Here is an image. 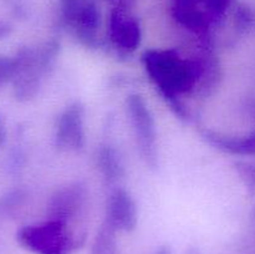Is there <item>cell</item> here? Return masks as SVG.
Returning <instances> with one entry per match:
<instances>
[{"label": "cell", "mask_w": 255, "mask_h": 254, "mask_svg": "<svg viewBox=\"0 0 255 254\" xmlns=\"http://www.w3.org/2000/svg\"><path fill=\"white\" fill-rule=\"evenodd\" d=\"M86 189L81 183H70L57 189L49 203V214L51 219L66 221L79 212L85 202Z\"/></svg>", "instance_id": "8"}, {"label": "cell", "mask_w": 255, "mask_h": 254, "mask_svg": "<svg viewBox=\"0 0 255 254\" xmlns=\"http://www.w3.org/2000/svg\"><path fill=\"white\" fill-rule=\"evenodd\" d=\"M201 0H176V6H198Z\"/></svg>", "instance_id": "17"}, {"label": "cell", "mask_w": 255, "mask_h": 254, "mask_svg": "<svg viewBox=\"0 0 255 254\" xmlns=\"http://www.w3.org/2000/svg\"><path fill=\"white\" fill-rule=\"evenodd\" d=\"M77 37L87 46L97 45V29L100 25V11L92 0H86L76 17L71 22Z\"/></svg>", "instance_id": "9"}, {"label": "cell", "mask_w": 255, "mask_h": 254, "mask_svg": "<svg viewBox=\"0 0 255 254\" xmlns=\"http://www.w3.org/2000/svg\"><path fill=\"white\" fill-rule=\"evenodd\" d=\"M231 2L232 0H206V6L212 16H222Z\"/></svg>", "instance_id": "14"}, {"label": "cell", "mask_w": 255, "mask_h": 254, "mask_svg": "<svg viewBox=\"0 0 255 254\" xmlns=\"http://www.w3.org/2000/svg\"><path fill=\"white\" fill-rule=\"evenodd\" d=\"M16 74V60L15 57L0 55V86L14 80Z\"/></svg>", "instance_id": "12"}, {"label": "cell", "mask_w": 255, "mask_h": 254, "mask_svg": "<svg viewBox=\"0 0 255 254\" xmlns=\"http://www.w3.org/2000/svg\"><path fill=\"white\" fill-rule=\"evenodd\" d=\"M86 0H61V10L67 24H71Z\"/></svg>", "instance_id": "13"}, {"label": "cell", "mask_w": 255, "mask_h": 254, "mask_svg": "<svg viewBox=\"0 0 255 254\" xmlns=\"http://www.w3.org/2000/svg\"><path fill=\"white\" fill-rule=\"evenodd\" d=\"M106 222L117 231L131 232L137 224V207L131 194L124 188H116L107 201Z\"/></svg>", "instance_id": "6"}, {"label": "cell", "mask_w": 255, "mask_h": 254, "mask_svg": "<svg viewBox=\"0 0 255 254\" xmlns=\"http://www.w3.org/2000/svg\"><path fill=\"white\" fill-rule=\"evenodd\" d=\"M111 1L117 5L116 9H124V6L129 4V0H111Z\"/></svg>", "instance_id": "18"}, {"label": "cell", "mask_w": 255, "mask_h": 254, "mask_svg": "<svg viewBox=\"0 0 255 254\" xmlns=\"http://www.w3.org/2000/svg\"><path fill=\"white\" fill-rule=\"evenodd\" d=\"M84 106L80 102L70 105L59 117L56 143L64 149H81L85 144Z\"/></svg>", "instance_id": "5"}, {"label": "cell", "mask_w": 255, "mask_h": 254, "mask_svg": "<svg viewBox=\"0 0 255 254\" xmlns=\"http://www.w3.org/2000/svg\"><path fill=\"white\" fill-rule=\"evenodd\" d=\"M116 232L117 229L105 222L92 244L91 254H117Z\"/></svg>", "instance_id": "11"}, {"label": "cell", "mask_w": 255, "mask_h": 254, "mask_svg": "<svg viewBox=\"0 0 255 254\" xmlns=\"http://www.w3.org/2000/svg\"><path fill=\"white\" fill-rule=\"evenodd\" d=\"M110 36L120 50L132 52L141 42V29L136 19L125 14L122 9H115L110 16Z\"/></svg>", "instance_id": "7"}, {"label": "cell", "mask_w": 255, "mask_h": 254, "mask_svg": "<svg viewBox=\"0 0 255 254\" xmlns=\"http://www.w3.org/2000/svg\"><path fill=\"white\" fill-rule=\"evenodd\" d=\"M6 121H5V117L2 115H0V146L5 142V138H6Z\"/></svg>", "instance_id": "15"}, {"label": "cell", "mask_w": 255, "mask_h": 254, "mask_svg": "<svg viewBox=\"0 0 255 254\" xmlns=\"http://www.w3.org/2000/svg\"><path fill=\"white\" fill-rule=\"evenodd\" d=\"M17 241L36 254H70L75 248V242L67 231L66 223L56 219L22 227L17 232Z\"/></svg>", "instance_id": "3"}, {"label": "cell", "mask_w": 255, "mask_h": 254, "mask_svg": "<svg viewBox=\"0 0 255 254\" xmlns=\"http://www.w3.org/2000/svg\"><path fill=\"white\" fill-rule=\"evenodd\" d=\"M57 54V44L49 42L40 49L22 47L15 55L16 74L14 84L15 96L20 101H27L37 94L40 81Z\"/></svg>", "instance_id": "2"}, {"label": "cell", "mask_w": 255, "mask_h": 254, "mask_svg": "<svg viewBox=\"0 0 255 254\" xmlns=\"http://www.w3.org/2000/svg\"><path fill=\"white\" fill-rule=\"evenodd\" d=\"M126 109L142 157L147 162V164L156 167V125H154L151 110L147 106L146 101L139 95L136 94L129 95L127 97Z\"/></svg>", "instance_id": "4"}, {"label": "cell", "mask_w": 255, "mask_h": 254, "mask_svg": "<svg viewBox=\"0 0 255 254\" xmlns=\"http://www.w3.org/2000/svg\"><path fill=\"white\" fill-rule=\"evenodd\" d=\"M11 32V26L9 22L0 20V39H5Z\"/></svg>", "instance_id": "16"}, {"label": "cell", "mask_w": 255, "mask_h": 254, "mask_svg": "<svg viewBox=\"0 0 255 254\" xmlns=\"http://www.w3.org/2000/svg\"><path fill=\"white\" fill-rule=\"evenodd\" d=\"M156 254H171V251H169L168 247H162L159 251L156 252Z\"/></svg>", "instance_id": "19"}, {"label": "cell", "mask_w": 255, "mask_h": 254, "mask_svg": "<svg viewBox=\"0 0 255 254\" xmlns=\"http://www.w3.org/2000/svg\"><path fill=\"white\" fill-rule=\"evenodd\" d=\"M147 72L162 94L174 101L177 95L187 91L196 80L193 65L172 52L147 51L143 56Z\"/></svg>", "instance_id": "1"}, {"label": "cell", "mask_w": 255, "mask_h": 254, "mask_svg": "<svg viewBox=\"0 0 255 254\" xmlns=\"http://www.w3.org/2000/svg\"><path fill=\"white\" fill-rule=\"evenodd\" d=\"M97 166L109 182H115L124 176L121 157L111 146H102L97 152Z\"/></svg>", "instance_id": "10"}]
</instances>
